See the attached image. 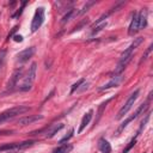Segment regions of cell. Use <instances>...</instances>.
<instances>
[{"label":"cell","mask_w":153,"mask_h":153,"mask_svg":"<svg viewBox=\"0 0 153 153\" xmlns=\"http://www.w3.org/2000/svg\"><path fill=\"white\" fill-rule=\"evenodd\" d=\"M43 120V115H29V116H24L18 120V124L19 126H28V124H31L36 121H41Z\"/></svg>","instance_id":"cell-9"},{"label":"cell","mask_w":153,"mask_h":153,"mask_svg":"<svg viewBox=\"0 0 153 153\" xmlns=\"http://www.w3.org/2000/svg\"><path fill=\"white\" fill-rule=\"evenodd\" d=\"M122 79H123L122 74L114 75L113 78L110 79V81L106 83V84H104L103 86H101V87H99V90H109V89H111V87H116V86H118V85H120V83L122 81Z\"/></svg>","instance_id":"cell-11"},{"label":"cell","mask_w":153,"mask_h":153,"mask_svg":"<svg viewBox=\"0 0 153 153\" xmlns=\"http://www.w3.org/2000/svg\"><path fill=\"white\" fill-rule=\"evenodd\" d=\"M23 76V68H18V70H16L13 73H12V75H11V78H10V80H8V83H7V90H13L15 87L17 86V84H18V81H19V79Z\"/></svg>","instance_id":"cell-8"},{"label":"cell","mask_w":153,"mask_h":153,"mask_svg":"<svg viewBox=\"0 0 153 153\" xmlns=\"http://www.w3.org/2000/svg\"><path fill=\"white\" fill-rule=\"evenodd\" d=\"M147 104H148V102H146V103H143V104H141V105H140V106L136 109V111L134 113V115H132L130 117H128V118L126 120V121H123V122L121 123V126H120V127H118V129H117V134H118V133H121L122 130H123V129H124V128L128 126V123H130L132 121H134L135 118H138V117H139V115H141V114H143V113L146 110Z\"/></svg>","instance_id":"cell-7"},{"label":"cell","mask_w":153,"mask_h":153,"mask_svg":"<svg viewBox=\"0 0 153 153\" xmlns=\"http://www.w3.org/2000/svg\"><path fill=\"white\" fill-rule=\"evenodd\" d=\"M136 138H138V135H136L135 138H133L132 140H130V143H129V144L127 145V147H126V148L123 150V152H122V153H128V152H129L130 150L133 148V146H134V145L136 144Z\"/></svg>","instance_id":"cell-20"},{"label":"cell","mask_w":153,"mask_h":153,"mask_svg":"<svg viewBox=\"0 0 153 153\" xmlns=\"http://www.w3.org/2000/svg\"><path fill=\"white\" fill-rule=\"evenodd\" d=\"M30 108L29 106H24V105H19V106H13L11 109H7V110L3 111L0 114V124L8 121V120H12L18 115H23L24 113L29 111Z\"/></svg>","instance_id":"cell-2"},{"label":"cell","mask_w":153,"mask_h":153,"mask_svg":"<svg viewBox=\"0 0 153 153\" xmlns=\"http://www.w3.org/2000/svg\"><path fill=\"white\" fill-rule=\"evenodd\" d=\"M50 128H51V129L49 130V132H47V135H46L48 139L53 138L54 135H55V134L59 132V130H61V129L63 128V124H62V123H59V124H54V126H51Z\"/></svg>","instance_id":"cell-17"},{"label":"cell","mask_w":153,"mask_h":153,"mask_svg":"<svg viewBox=\"0 0 153 153\" xmlns=\"http://www.w3.org/2000/svg\"><path fill=\"white\" fill-rule=\"evenodd\" d=\"M151 50H152V45H151V46L147 48V50L145 51V54L143 55V60H141V61H144V60H146V59H147V56H148V54L151 53Z\"/></svg>","instance_id":"cell-27"},{"label":"cell","mask_w":153,"mask_h":153,"mask_svg":"<svg viewBox=\"0 0 153 153\" xmlns=\"http://www.w3.org/2000/svg\"><path fill=\"white\" fill-rule=\"evenodd\" d=\"M25 5H26V1H23V3H22V7L17 11V13H15V15H13V18H17L18 16H20V15H22V12H23V8L25 7Z\"/></svg>","instance_id":"cell-25"},{"label":"cell","mask_w":153,"mask_h":153,"mask_svg":"<svg viewBox=\"0 0 153 153\" xmlns=\"http://www.w3.org/2000/svg\"><path fill=\"white\" fill-rule=\"evenodd\" d=\"M106 25H108V23H106V20H105V22H103V23H101V24H98V25L93 26V28H92V32H91V35H96V34H98V32L102 31V30H103Z\"/></svg>","instance_id":"cell-19"},{"label":"cell","mask_w":153,"mask_h":153,"mask_svg":"<svg viewBox=\"0 0 153 153\" xmlns=\"http://www.w3.org/2000/svg\"><path fill=\"white\" fill-rule=\"evenodd\" d=\"M98 148L102 153H111V146L109 144V141L105 139H99L98 141Z\"/></svg>","instance_id":"cell-14"},{"label":"cell","mask_w":153,"mask_h":153,"mask_svg":"<svg viewBox=\"0 0 153 153\" xmlns=\"http://www.w3.org/2000/svg\"><path fill=\"white\" fill-rule=\"evenodd\" d=\"M92 115H93V110H90L89 113H86V114L84 115V117H83V120H81V123H80V126H79V129H78V134H80L83 130L86 128V126L90 123V121L92 120Z\"/></svg>","instance_id":"cell-13"},{"label":"cell","mask_w":153,"mask_h":153,"mask_svg":"<svg viewBox=\"0 0 153 153\" xmlns=\"http://www.w3.org/2000/svg\"><path fill=\"white\" fill-rule=\"evenodd\" d=\"M73 150V146L71 144H62L61 146L54 150V153H70Z\"/></svg>","instance_id":"cell-16"},{"label":"cell","mask_w":153,"mask_h":153,"mask_svg":"<svg viewBox=\"0 0 153 153\" xmlns=\"http://www.w3.org/2000/svg\"><path fill=\"white\" fill-rule=\"evenodd\" d=\"M143 41H144V38L143 37H138V38H134V41L132 42V45H130L122 54H121V58H120V61H118V63H117V67L115 68V75H117V74H122V72L124 71V68L127 67V65L132 61V59H133V53H134V50L143 43Z\"/></svg>","instance_id":"cell-1"},{"label":"cell","mask_w":153,"mask_h":153,"mask_svg":"<svg viewBox=\"0 0 153 153\" xmlns=\"http://www.w3.org/2000/svg\"><path fill=\"white\" fill-rule=\"evenodd\" d=\"M5 58H6V50H5V49H1V50H0V67H3L4 61H5Z\"/></svg>","instance_id":"cell-24"},{"label":"cell","mask_w":153,"mask_h":153,"mask_svg":"<svg viewBox=\"0 0 153 153\" xmlns=\"http://www.w3.org/2000/svg\"><path fill=\"white\" fill-rule=\"evenodd\" d=\"M74 15H75V10H70L68 12L62 17V19H61V24H66L68 20H71V18H72Z\"/></svg>","instance_id":"cell-18"},{"label":"cell","mask_w":153,"mask_h":153,"mask_svg":"<svg viewBox=\"0 0 153 153\" xmlns=\"http://www.w3.org/2000/svg\"><path fill=\"white\" fill-rule=\"evenodd\" d=\"M17 29H18V26H15V28L12 29V31H11V34H8V38H10V37H12V35L16 32V30H17Z\"/></svg>","instance_id":"cell-29"},{"label":"cell","mask_w":153,"mask_h":153,"mask_svg":"<svg viewBox=\"0 0 153 153\" xmlns=\"http://www.w3.org/2000/svg\"><path fill=\"white\" fill-rule=\"evenodd\" d=\"M13 40H15L16 42H22V41H23V37H22L20 35H15Z\"/></svg>","instance_id":"cell-28"},{"label":"cell","mask_w":153,"mask_h":153,"mask_svg":"<svg viewBox=\"0 0 153 153\" xmlns=\"http://www.w3.org/2000/svg\"><path fill=\"white\" fill-rule=\"evenodd\" d=\"M139 30H140L139 29V17H138V13H134L133 19H132V22H130V25H129L128 34L129 35H135Z\"/></svg>","instance_id":"cell-12"},{"label":"cell","mask_w":153,"mask_h":153,"mask_svg":"<svg viewBox=\"0 0 153 153\" xmlns=\"http://www.w3.org/2000/svg\"><path fill=\"white\" fill-rule=\"evenodd\" d=\"M139 93H140V90H135L132 95H130L129 97H128V99L126 101V103L123 104V106L120 109V111H118V114H117V116H116V118L117 120H121L124 115H127L128 114V111L132 109V106L134 105V103H135V101L138 99V97H139Z\"/></svg>","instance_id":"cell-5"},{"label":"cell","mask_w":153,"mask_h":153,"mask_svg":"<svg viewBox=\"0 0 153 153\" xmlns=\"http://www.w3.org/2000/svg\"><path fill=\"white\" fill-rule=\"evenodd\" d=\"M34 53H35V48H34V47L26 48V49H24L23 51H20V53L18 54V55H17V60H18L20 63L26 62V61H29V59L32 58Z\"/></svg>","instance_id":"cell-10"},{"label":"cell","mask_w":153,"mask_h":153,"mask_svg":"<svg viewBox=\"0 0 153 153\" xmlns=\"http://www.w3.org/2000/svg\"><path fill=\"white\" fill-rule=\"evenodd\" d=\"M139 17V29H144L147 25V12L146 10H141L138 13Z\"/></svg>","instance_id":"cell-15"},{"label":"cell","mask_w":153,"mask_h":153,"mask_svg":"<svg viewBox=\"0 0 153 153\" xmlns=\"http://www.w3.org/2000/svg\"><path fill=\"white\" fill-rule=\"evenodd\" d=\"M85 24H87V19H86V20H83V22H81V23H80L79 25H76V26L74 28V30H73L72 32H74V31H78V30H80V29H81V28H83V26H84Z\"/></svg>","instance_id":"cell-26"},{"label":"cell","mask_w":153,"mask_h":153,"mask_svg":"<svg viewBox=\"0 0 153 153\" xmlns=\"http://www.w3.org/2000/svg\"><path fill=\"white\" fill-rule=\"evenodd\" d=\"M95 4H96L95 1H90V3H87V4H86L84 7H83V10H80V11H79V12L76 13V15H83V13H85L86 11L89 10V7H90V6H92V5H95Z\"/></svg>","instance_id":"cell-23"},{"label":"cell","mask_w":153,"mask_h":153,"mask_svg":"<svg viewBox=\"0 0 153 153\" xmlns=\"http://www.w3.org/2000/svg\"><path fill=\"white\" fill-rule=\"evenodd\" d=\"M43 22H45V8H43V7H38L36 10V12H35L34 18H32V22H31V26H30L31 32L37 31L42 26Z\"/></svg>","instance_id":"cell-6"},{"label":"cell","mask_w":153,"mask_h":153,"mask_svg":"<svg viewBox=\"0 0 153 153\" xmlns=\"http://www.w3.org/2000/svg\"><path fill=\"white\" fill-rule=\"evenodd\" d=\"M34 144H36V141L34 140H28L23 141V143H11V144H4L0 146V153L7 152V151H20V150H25L28 147H31Z\"/></svg>","instance_id":"cell-4"},{"label":"cell","mask_w":153,"mask_h":153,"mask_svg":"<svg viewBox=\"0 0 153 153\" xmlns=\"http://www.w3.org/2000/svg\"><path fill=\"white\" fill-rule=\"evenodd\" d=\"M73 133H74V129H71L70 130V133H68V135H66V136H63L61 140H60V144H63V143H67V141L73 136Z\"/></svg>","instance_id":"cell-22"},{"label":"cell","mask_w":153,"mask_h":153,"mask_svg":"<svg viewBox=\"0 0 153 153\" xmlns=\"http://www.w3.org/2000/svg\"><path fill=\"white\" fill-rule=\"evenodd\" d=\"M84 81H85L84 79H80V80H78V81H76V83H75V84L72 86V89H71V93H74V92H75V91L78 90L79 87L81 86V84H83Z\"/></svg>","instance_id":"cell-21"},{"label":"cell","mask_w":153,"mask_h":153,"mask_svg":"<svg viewBox=\"0 0 153 153\" xmlns=\"http://www.w3.org/2000/svg\"><path fill=\"white\" fill-rule=\"evenodd\" d=\"M36 72H37V63L32 62L28 73H26V75H25V78L23 79V84L19 86V91L25 92V91L31 90L32 84H34V81L36 79Z\"/></svg>","instance_id":"cell-3"}]
</instances>
